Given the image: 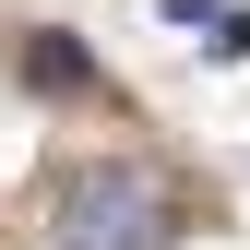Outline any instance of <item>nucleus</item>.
I'll return each mask as SVG.
<instances>
[{"instance_id": "nucleus-3", "label": "nucleus", "mask_w": 250, "mask_h": 250, "mask_svg": "<svg viewBox=\"0 0 250 250\" xmlns=\"http://www.w3.org/2000/svg\"><path fill=\"white\" fill-rule=\"evenodd\" d=\"M155 12H167V24H203V36H214V24H227V0H155Z\"/></svg>"}, {"instance_id": "nucleus-1", "label": "nucleus", "mask_w": 250, "mask_h": 250, "mask_svg": "<svg viewBox=\"0 0 250 250\" xmlns=\"http://www.w3.org/2000/svg\"><path fill=\"white\" fill-rule=\"evenodd\" d=\"M48 227L60 250H167V191L143 167H72L48 191Z\"/></svg>"}, {"instance_id": "nucleus-2", "label": "nucleus", "mask_w": 250, "mask_h": 250, "mask_svg": "<svg viewBox=\"0 0 250 250\" xmlns=\"http://www.w3.org/2000/svg\"><path fill=\"white\" fill-rule=\"evenodd\" d=\"M24 72H36L48 96H96V60H83V48H60V36H36V48H24Z\"/></svg>"}]
</instances>
